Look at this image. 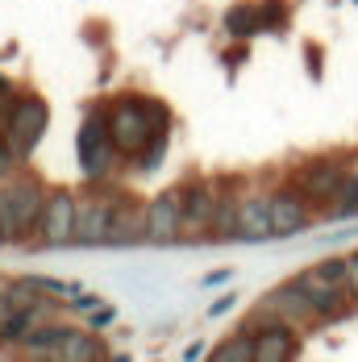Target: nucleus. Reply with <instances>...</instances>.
<instances>
[{
  "mask_svg": "<svg viewBox=\"0 0 358 362\" xmlns=\"http://www.w3.org/2000/svg\"><path fill=\"white\" fill-rule=\"evenodd\" d=\"M167 125H171V117L158 100H121L108 112V138L117 146V154H125V158L146 154V146L167 138Z\"/></svg>",
  "mask_w": 358,
  "mask_h": 362,
  "instance_id": "f257e3e1",
  "label": "nucleus"
},
{
  "mask_svg": "<svg viewBox=\"0 0 358 362\" xmlns=\"http://www.w3.org/2000/svg\"><path fill=\"white\" fill-rule=\"evenodd\" d=\"M46 209V192L34 180H4L0 187V242H17L37 229Z\"/></svg>",
  "mask_w": 358,
  "mask_h": 362,
  "instance_id": "f03ea898",
  "label": "nucleus"
},
{
  "mask_svg": "<svg viewBox=\"0 0 358 362\" xmlns=\"http://www.w3.org/2000/svg\"><path fill=\"white\" fill-rule=\"evenodd\" d=\"M75 154H79V171L88 180H105L112 171V158H117V146L108 138V117L105 112H88V121L79 125L75 134Z\"/></svg>",
  "mask_w": 358,
  "mask_h": 362,
  "instance_id": "7ed1b4c3",
  "label": "nucleus"
},
{
  "mask_svg": "<svg viewBox=\"0 0 358 362\" xmlns=\"http://www.w3.org/2000/svg\"><path fill=\"white\" fill-rule=\"evenodd\" d=\"M46 125H50V109L37 96H25V100H17L13 117L4 121V146L17 158H30L37 150V142L46 138Z\"/></svg>",
  "mask_w": 358,
  "mask_h": 362,
  "instance_id": "20e7f679",
  "label": "nucleus"
},
{
  "mask_svg": "<svg viewBox=\"0 0 358 362\" xmlns=\"http://www.w3.org/2000/svg\"><path fill=\"white\" fill-rule=\"evenodd\" d=\"M179 233H187V217H183V192H163L146 204V242L154 246H171Z\"/></svg>",
  "mask_w": 358,
  "mask_h": 362,
  "instance_id": "39448f33",
  "label": "nucleus"
},
{
  "mask_svg": "<svg viewBox=\"0 0 358 362\" xmlns=\"http://www.w3.org/2000/svg\"><path fill=\"white\" fill-rule=\"evenodd\" d=\"M271 321H284V325H308V321H317L296 279L262 296V304H258V313H254V325H271Z\"/></svg>",
  "mask_w": 358,
  "mask_h": 362,
  "instance_id": "423d86ee",
  "label": "nucleus"
},
{
  "mask_svg": "<svg viewBox=\"0 0 358 362\" xmlns=\"http://www.w3.org/2000/svg\"><path fill=\"white\" fill-rule=\"evenodd\" d=\"M75 213H79V200L71 192H50L46 209H42V221H37V242L42 246H67V242H75Z\"/></svg>",
  "mask_w": 358,
  "mask_h": 362,
  "instance_id": "0eeeda50",
  "label": "nucleus"
},
{
  "mask_svg": "<svg viewBox=\"0 0 358 362\" xmlns=\"http://www.w3.org/2000/svg\"><path fill=\"white\" fill-rule=\"evenodd\" d=\"M117 221V200L112 196H83L75 213V242L79 246H105Z\"/></svg>",
  "mask_w": 358,
  "mask_h": 362,
  "instance_id": "6e6552de",
  "label": "nucleus"
},
{
  "mask_svg": "<svg viewBox=\"0 0 358 362\" xmlns=\"http://www.w3.org/2000/svg\"><path fill=\"white\" fill-rule=\"evenodd\" d=\"M346 180H350V167L337 163V158H317V163H308V167L296 171V187L308 200H333L346 187Z\"/></svg>",
  "mask_w": 358,
  "mask_h": 362,
  "instance_id": "1a4fd4ad",
  "label": "nucleus"
},
{
  "mask_svg": "<svg viewBox=\"0 0 358 362\" xmlns=\"http://www.w3.org/2000/svg\"><path fill=\"white\" fill-rule=\"evenodd\" d=\"M271 200V225H275V238H291L300 229H308V196L300 187H279L267 196Z\"/></svg>",
  "mask_w": 358,
  "mask_h": 362,
  "instance_id": "9d476101",
  "label": "nucleus"
},
{
  "mask_svg": "<svg viewBox=\"0 0 358 362\" xmlns=\"http://www.w3.org/2000/svg\"><path fill=\"white\" fill-rule=\"evenodd\" d=\"M296 333L284 321H271V325L254 329V362H291L296 358Z\"/></svg>",
  "mask_w": 358,
  "mask_h": 362,
  "instance_id": "9b49d317",
  "label": "nucleus"
},
{
  "mask_svg": "<svg viewBox=\"0 0 358 362\" xmlns=\"http://www.w3.org/2000/svg\"><path fill=\"white\" fill-rule=\"evenodd\" d=\"M296 284H300V291H304V300H308V308H313V317H317V321L342 317V308H346V288L325 284L321 275H313V271H304Z\"/></svg>",
  "mask_w": 358,
  "mask_h": 362,
  "instance_id": "f8f14e48",
  "label": "nucleus"
},
{
  "mask_svg": "<svg viewBox=\"0 0 358 362\" xmlns=\"http://www.w3.org/2000/svg\"><path fill=\"white\" fill-rule=\"evenodd\" d=\"M50 313H54V300H46V296H42L37 304H30V308H13V313L0 321V346H21L37 325H46Z\"/></svg>",
  "mask_w": 358,
  "mask_h": 362,
  "instance_id": "ddd939ff",
  "label": "nucleus"
},
{
  "mask_svg": "<svg viewBox=\"0 0 358 362\" xmlns=\"http://www.w3.org/2000/svg\"><path fill=\"white\" fill-rule=\"evenodd\" d=\"M267 238H275L271 200L267 196H242V204H238V242H267Z\"/></svg>",
  "mask_w": 358,
  "mask_h": 362,
  "instance_id": "4468645a",
  "label": "nucleus"
},
{
  "mask_svg": "<svg viewBox=\"0 0 358 362\" xmlns=\"http://www.w3.org/2000/svg\"><path fill=\"white\" fill-rule=\"evenodd\" d=\"M216 209H221V196H216L209 183H192V187H183V217H187V229H192V233L213 229Z\"/></svg>",
  "mask_w": 358,
  "mask_h": 362,
  "instance_id": "2eb2a0df",
  "label": "nucleus"
},
{
  "mask_svg": "<svg viewBox=\"0 0 358 362\" xmlns=\"http://www.w3.org/2000/svg\"><path fill=\"white\" fill-rule=\"evenodd\" d=\"M71 333V325H59V321H50V325H37L17 350L25 354L30 362H54V354H59V346H63V337Z\"/></svg>",
  "mask_w": 358,
  "mask_h": 362,
  "instance_id": "dca6fc26",
  "label": "nucleus"
},
{
  "mask_svg": "<svg viewBox=\"0 0 358 362\" xmlns=\"http://www.w3.org/2000/svg\"><path fill=\"white\" fill-rule=\"evenodd\" d=\"M54 362H105V346L92 329H71L59 346Z\"/></svg>",
  "mask_w": 358,
  "mask_h": 362,
  "instance_id": "f3484780",
  "label": "nucleus"
},
{
  "mask_svg": "<svg viewBox=\"0 0 358 362\" xmlns=\"http://www.w3.org/2000/svg\"><path fill=\"white\" fill-rule=\"evenodd\" d=\"M142 238H146V209L117 204V221H112V233H108V242L125 246V242H142Z\"/></svg>",
  "mask_w": 358,
  "mask_h": 362,
  "instance_id": "a211bd4d",
  "label": "nucleus"
},
{
  "mask_svg": "<svg viewBox=\"0 0 358 362\" xmlns=\"http://www.w3.org/2000/svg\"><path fill=\"white\" fill-rule=\"evenodd\" d=\"M209 362H254V333H238L229 341H221Z\"/></svg>",
  "mask_w": 358,
  "mask_h": 362,
  "instance_id": "6ab92c4d",
  "label": "nucleus"
},
{
  "mask_svg": "<svg viewBox=\"0 0 358 362\" xmlns=\"http://www.w3.org/2000/svg\"><path fill=\"white\" fill-rule=\"evenodd\" d=\"M238 204L242 200H221V209H216L213 217V238H238Z\"/></svg>",
  "mask_w": 358,
  "mask_h": 362,
  "instance_id": "aec40b11",
  "label": "nucleus"
},
{
  "mask_svg": "<svg viewBox=\"0 0 358 362\" xmlns=\"http://www.w3.org/2000/svg\"><path fill=\"white\" fill-rule=\"evenodd\" d=\"M329 217H333V221L358 217V183H354V175H350V180H346V187L333 196V209H329Z\"/></svg>",
  "mask_w": 358,
  "mask_h": 362,
  "instance_id": "412c9836",
  "label": "nucleus"
},
{
  "mask_svg": "<svg viewBox=\"0 0 358 362\" xmlns=\"http://www.w3.org/2000/svg\"><path fill=\"white\" fill-rule=\"evenodd\" d=\"M313 275H321L325 284H333V288H346V275H350V262L346 258H329L321 267H313ZM350 291V288H346Z\"/></svg>",
  "mask_w": 358,
  "mask_h": 362,
  "instance_id": "4be33fe9",
  "label": "nucleus"
},
{
  "mask_svg": "<svg viewBox=\"0 0 358 362\" xmlns=\"http://www.w3.org/2000/svg\"><path fill=\"white\" fill-rule=\"evenodd\" d=\"M13 167H17V154H13L8 146L0 142V183H4L8 175H13Z\"/></svg>",
  "mask_w": 358,
  "mask_h": 362,
  "instance_id": "5701e85b",
  "label": "nucleus"
},
{
  "mask_svg": "<svg viewBox=\"0 0 358 362\" xmlns=\"http://www.w3.org/2000/svg\"><path fill=\"white\" fill-rule=\"evenodd\" d=\"M71 308L75 313H96V308H100V296H83V291H79L71 300Z\"/></svg>",
  "mask_w": 358,
  "mask_h": 362,
  "instance_id": "b1692460",
  "label": "nucleus"
},
{
  "mask_svg": "<svg viewBox=\"0 0 358 362\" xmlns=\"http://www.w3.org/2000/svg\"><path fill=\"white\" fill-rule=\"evenodd\" d=\"M233 304H238V296H221L216 304H209V317H225V313H229Z\"/></svg>",
  "mask_w": 358,
  "mask_h": 362,
  "instance_id": "393cba45",
  "label": "nucleus"
},
{
  "mask_svg": "<svg viewBox=\"0 0 358 362\" xmlns=\"http://www.w3.org/2000/svg\"><path fill=\"white\" fill-rule=\"evenodd\" d=\"M112 317H117L112 308H96V313H88V329H96V325H108Z\"/></svg>",
  "mask_w": 358,
  "mask_h": 362,
  "instance_id": "a878e982",
  "label": "nucleus"
},
{
  "mask_svg": "<svg viewBox=\"0 0 358 362\" xmlns=\"http://www.w3.org/2000/svg\"><path fill=\"white\" fill-rule=\"evenodd\" d=\"M346 262H350V275H346V288H350V296H358V254H350Z\"/></svg>",
  "mask_w": 358,
  "mask_h": 362,
  "instance_id": "bb28decb",
  "label": "nucleus"
},
{
  "mask_svg": "<svg viewBox=\"0 0 358 362\" xmlns=\"http://www.w3.org/2000/svg\"><path fill=\"white\" fill-rule=\"evenodd\" d=\"M196 358H204V341H192V346L183 350V362H196Z\"/></svg>",
  "mask_w": 358,
  "mask_h": 362,
  "instance_id": "cd10ccee",
  "label": "nucleus"
},
{
  "mask_svg": "<svg viewBox=\"0 0 358 362\" xmlns=\"http://www.w3.org/2000/svg\"><path fill=\"white\" fill-rule=\"evenodd\" d=\"M229 279V271H213V275H204V288H213V284H225Z\"/></svg>",
  "mask_w": 358,
  "mask_h": 362,
  "instance_id": "c85d7f7f",
  "label": "nucleus"
},
{
  "mask_svg": "<svg viewBox=\"0 0 358 362\" xmlns=\"http://www.w3.org/2000/svg\"><path fill=\"white\" fill-rule=\"evenodd\" d=\"M8 313H13V300H8V291H0V321H4Z\"/></svg>",
  "mask_w": 358,
  "mask_h": 362,
  "instance_id": "c756f323",
  "label": "nucleus"
},
{
  "mask_svg": "<svg viewBox=\"0 0 358 362\" xmlns=\"http://www.w3.org/2000/svg\"><path fill=\"white\" fill-rule=\"evenodd\" d=\"M350 175H354V183H358V163H354V167H350Z\"/></svg>",
  "mask_w": 358,
  "mask_h": 362,
  "instance_id": "7c9ffc66",
  "label": "nucleus"
}]
</instances>
